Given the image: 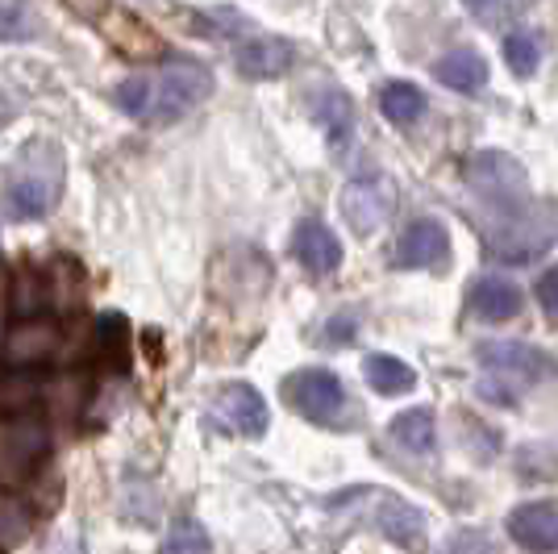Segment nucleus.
<instances>
[{
  "label": "nucleus",
  "instance_id": "f257e3e1",
  "mask_svg": "<svg viewBox=\"0 0 558 554\" xmlns=\"http://www.w3.org/2000/svg\"><path fill=\"white\" fill-rule=\"evenodd\" d=\"M213 96V71L192 63V59H171L155 75H130L117 84V109L130 113L134 121L150 125H171L184 113H192L201 100Z\"/></svg>",
  "mask_w": 558,
  "mask_h": 554
},
{
  "label": "nucleus",
  "instance_id": "f03ea898",
  "mask_svg": "<svg viewBox=\"0 0 558 554\" xmlns=\"http://www.w3.org/2000/svg\"><path fill=\"white\" fill-rule=\"evenodd\" d=\"M63 176H68L63 150L54 142H29L22 162H17V176L4 188V213L13 221H29V217L50 213L59 192H63Z\"/></svg>",
  "mask_w": 558,
  "mask_h": 554
},
{
  "label": "nucleus",
  "instance_id": "7ed1b4c3",
  "mask_svg": "<svg viewBox=\"0 0 558 554\" xmlns=\"http://www.w3.org/2000/svg\"><path fill=\"white\" fill-rule=\"evenodd\" d=\"M466 188L484 201L492 217H505L517 208L534 205L530 201V171L521 159H512L505 150H480L466 159Z\"/></svg>",
  "mask_w": 558,
  "mask_h": 554
},
{
  "label": "nucleus",
  "instance_id": "20e7f679",
  "mask_svg": "<svg viewBox=\"0 0 558 554\" xmlns=\"http://www.w3.org/2000/svg\"><path fill=\"white\" fill-rule=\"evenodd\" d=\"M50 455V430L47 421L38 417H17V421H4L0 425V487L4 492H17L25 487Z\"/></svg>",
  "mask_w": 558,
  "mask_h": 554
},
{
  "label": "nucleus",
  "instance_id": "39448f33",
  "mask_svg": "<svg viewBox=\"0 0 558 554\" xmlns=\"http://www.w3.org/2000/svg\"><path fill=\"white\" fill-rule=\"evenodd\" d=\"M496 226H484L488 238V251L505 263H530L542 251H550V242L558 238V217L550 213H537L534 205L505 213V217H492Z\"/></svg>",
  "mask_w": 558,
  "mask_h": 554
},
{
  "label": "nucleus",
  "instance_id": "423d86ee",
  "mask_svg": "<svg viewBox=\"0 0 558 554\" xmlns=\"http://www.w3.org/2000/svg\"><path fill=\"white\" fill-rule=\"evenodd\" d=\"M283 396H288V405H292L304 421H313V425H333L338 413L347 409V388H342V380L326 368H304V371H296V375H288Z\"/></svg>",
  "mask_w": 558,
  "mask_h": 554
},
{
  "label": "nucleus",
  "instance_id": "0eeeda50",
  "mask_svg": "<svg viewBox=\"0 0 558 554\" xmlns=\"http://www.w3.org/2000/svg\"><path fill=\"white\" fill-rule=\"evenodd\" d=\"M267 421H271L267 400L251 384H226L209 405V425L230 438H263Z\"/></svg>",
  "mask_w": 558,
  "mask_h": 554
},
{
  "label": "nucleus",
  "instance_id": "6e6552de",
  "mask_svg": "<svg viewBox=\"0 0 558 554\" xmlns=\"http://www.w3.org/2000/svg\"><path fill=\"white\" fill-rule=\"evenodd\" d=\"M475 359L488 375H500L509 384H537L546 375H558V363L546 354V350L530 347V342H480L475 347Z\"/></svg>",
  "mask_w": 558,
  "mask_h": 554
},
{
  "label": "nucleus",
  "instance_id": "1a4fd4ad",
  "mask_svg": "<svg viewBox=\"0 0 558 554\" xmlns=\"http://www.w3.org/2000/svg\"><path fill=\"white\" fill-rule=\"evenodd\" d=\"M396 192L388 176H363L342 188V217L359 238H372L388 217H392Z\"/></svg>",
  "mask_w": 558,
  "mask_h": 554
},
{
  "label": "nucleus",
  "instance_id": "9d476101",
  "mask_svg": "<svg viewBox=\"0 0 558 554\" xmlns=\"http://www.w3.org/2000/svg\"><path fill=\"white\" fill-rule=\"evenodd\" d=\"M59 325L47 317H29L9 329L4 347H0V368L9 371H43L59 354Z\"/></svg>",
  "mask_w": 558,
  "mask_h": 554
},
{
  "label": "nucleus",
  "instance_id": "9b49d317",
  "mask_svg": "<svg viewBox=\"0 0 558 554\" xmlns=\"http://www.w3.org/2000/svg\"><path fill=\"white\" fill-rule=\"evenodd\" d=\"M392 263L404 272H446L450 267V233H446L442 221L417 217L409 230L400 233Z\"/></svg>",
  "mask_w": 558,
  "mask_h": 554
},
{
  "label": "nucleus",
  "instance_id": "f8f14e48",
  "mask_svg": "<svg viewBox=\"0 0 558 554\" xmlns=\"http://www.w3.org/2000/svg\"><path fill=\"white\" fill-rule=\"evenodd\" d=\"M509 538L534 554L558 551V505L555 501H530L509 513Z\"/></svg>",
  "mask_w": 558,
  "mask_h": 554
},
{
  "label": "nucleus",
  "instance_id": "ddd939ff",
  "mask_svg": "<svg viewBox=\"0 0 558 554\" xmlns=\"http://www.w3.org/2000/svg\"><path fill=\"white\" fill-rule=\"evenodd\" d=\"M292 254H296V263L308 267L313 276H329V272L342 267V242L317 217L296 221V230H292Z\"/></svg>",
  "mask_w": 558,
  "mask_h": 554
},
{
  "label": "nucleus",
  "instance_id": "4468645a",
  "mask_svg": "<svg viewBox=\"0 0 558 554\" xmlns=\"http://www.w3.org/2000/svg\"><path fill=\"white\" fill-rule=\"evenodd\" d=\"M292 59H296V50H292L288 38H279V34L238 43V50H233V63H238V71H242L246 80H271V75H283V71L292 68Z\"/></svg>",
  "mask_w": 558,
  "mask_h": 554
},
{
  "label": "nucleus",
  "instance_id": "2eb2a0df",
  "mask_svg": "<svg viewBox=\"0 0 558 554\" xmlns=\"http://www.w3.org/2000/svg\"><path fill=\"white\" fill-rule=\"evenodd\" d=\"M363 496L375 505L372 521L388 533L392 542H400V546H421V533H425L421 508H413L409 501H400V496H388V492H375V487H367Z\"/></svg>",
  "mask_w": 558,
  "mask_h": 554
},
{
  "label": "nucleus",
  "instance_id": "dca6fc26",
  "mask_svg": "<svg viewBox=\"0 0 558 554\" xmlns=\"http://www.w3.org/2000/svg\"><path fill=\"white\" fill-rule=\"evenodd\" d=\"M521 304H525L521 288L512 279H500V276H480L471 284V297H466V309L480 322H512L521 313Z\"/></svg>",
  "mask_w": 558,
  "mask_h": 554
},
{
  "label": "nucleus",
  "instance_id": "f3484780",
  "mask_svg": "<svg viewBox=\"0 0 558 554\" xmlns=\"http://www.w3.org/2000/svg\"><path fill=\"white\" fill-rule=\"evenodd\" d=\"M434 75L442 80L450 93H459V96H480L488 88V63H484V55L466 47L442 55V59L434 63Z\"/></svg>",
  "mask_w": 558,
  "mask_h": 554
},
{
  "label": "nucleus",
  "instance_id": "a211bd4d",
  "mask_svg": "<svg viewBox=\"0 0 558 554\" xmlns=\"http://www.w3.org/2000/svg\"><path fill=\"white\" fill-rule=\"evenodd\" d=\"M43 375L38 371H9L0 368V421L29 417L43 400Z\"/></svg>",
  "mask_w": 558,
  "mask_h": 554
},
{
  "label": "nucleus",
  "instance_id": "6ab92c4d",
  "mask_svg": "<svg viewBox=\"0 0 558 554\" xmlns=\"http://www.w3.org/2000/svg\"><path fill=\"white\" fill-rule=\"evenodd\" d=\"M308 109H313V121L317 125H326L329 142L342 150L350 138V125H354V105H350V96L342 88H333V84H322L317 93L308 96Z\"/></svg>",
  "mask_w": 558,
  "mask_h": 554
},
{
  "label": "nucleus",
  "instance_id": "aec40b11",
  "mask_svg": "<svg viewBox=\"0 0 558 554\" xmlns=\"http://www.w3.org/2000/svg\"><path fill=\"white\" fill-rule=\"evenodd\" d=\"M392 438L417 459L434 455V446H438V417H434V409H409V413L392 417Z\"/></svg>",
  "mask_w": 558,
  "mask_h": 554
},
{
  "label": "nucleus",
  "instance_id": "412c9836",
  "mask_svg": "<svg viewBox=\"0 0 558 554\" xmlns=\"http://www.w3.org/2000/svg\"><path fill=\"white\" fill-rule=\"evenodd\" d=\"M363 375L379 396H404L417 388V371L409 363H400L392 354H367L363 359Z\"/></svg>",
  "mask_w": 558,
  "mask_h": 554
},
{
  "label": "nucleus",
  "instance_id": "4be33fe9",
  "mask_svg": "<svg viewBox=\"0 0 558 554\" xmlns=\"http://www.w3.org/2000/svg\"><path fill=\"white\" fill-rule=\"evenodd\" d=\"M425 93H421L417 84H409V80H396V84H388L384 93H379V113L388 117L392 125H400V130H409V125H417L421 117H425Z\"/></svg>",
  "mask_w": 558,
  "mask_h": 554
},
{
  "label": "nucleus",
  "instance_id": "5701e85b",
  "mask_svg": "<svg viewBox=\"0 0 558 554\" xmlns=\"http://www.w3.org/2000/svg\"><path fill=\"white\" fill-rule=\"evenodd\" d=\"M505 63H509L512 75H521V80H530L542 63V47H537L534 34H525V29H512L509 38H505Z\"/></svg>",
  "mask_w": 558,
  "mask_h": 554
},
{
  "label": "nucleus",
  "instance_id": "b1692460",
  "mask_svg": "<svg viewBox=\"0 0 558 554\" xmlns=\"http://www.w3.org/2000/svg\"><path fill=\"white\" fill-rule=\"evenodd\" d=\"M38 17L29 0H0V43H17V38H34Z\"/></svg>",
  "mask_w": 558,
  "mask_h": 554
},
{
  "label": "nucleus",
  "instance_id": "393cba45",
  "mask_svg": "<svg viewBox=\"0 0 558 554\" xmlns=\"http://www.w3.org/2000/svg\"><path fill=\"white\" fill-rule=\"evenodd\" d=\"M167 554H209V533L196 521H175V530L167 538Z\"/></svg>",
  "mask_w": 558,
  "mask_h": 554
},
{
  "label": "nucleus",
  "instance_id": "a878e982",
  "mask_svg": "<svg viewBox=\"0 0 558 554\" xmlns=\"http://www.w3.org/2000/svg\"><path fill=\"white\" fill-rule=\"evenodd\" d=\"M205 22H213L221 34H251V17H242V9H230V4L205 9Z\"/></svg>",
  "mask_w": 558,
  "mask_h": 554
},
{
  "label": "nucleus",
  "instance_id": "bb28decb",
  "mask_svg": "<svg viewBox=\"0 0 558 554\" xmlns=\"http://www.w3.org/2000/svg\"><path fill=\"white\" fill-rule=\"evenodd\" d=\"M480 396H484V400H492V405H505V409L521 400V393H517V384H509V380H500V375H484V380H480Z\"/></svg>",
  "mask_w": 558,
  "mask_h": 554
},
{
  "label": "nucleus",
  "instance_id": "cd10ccee",
  "mask_svg": "<svg viewBox=\"0 0 558 554\" xmlns=\"http://www.w3.org/2000/svg\"><path fill=\"white\" fill-rule=\"evenodd\" d=\"M466 4H471V13L484 25H496L500 17H512L521 9V0H466Z\"/></svg>",
  "mask_w": 558,
  "mask_h": 554
},
{
  "label": "nucleus",
  "instance_id": "c85d7f7f",
  "mask_svg": "<svg viewBox=\"0 0 558 554\" xmlns=\"http://www.w3.org/2000/svg\"><path fill=\"white\" fill-rule=\"evenodd\" d=\"M534 292H537V304L546 309V317L558 322V267H546V272H542Z\"/></svg>",
  "mask_w": 558,
  "mask_h": 554
},
{
  "label": "nucleus",
  "instance_id": "c756f323",
  "mask_svg": "<svg viewBox=\"0 0 558 554\" xmlns=\"http://www.w3.org/2000/svg\"><path fill=\"white\" fill-rule=\"evenodd\" d=\"M25 533V513L17 505H0V546H13Z\"/></svg>",
  "mask_w": 558,
  "mask_h": 554
}]
</instances>
